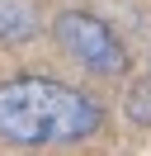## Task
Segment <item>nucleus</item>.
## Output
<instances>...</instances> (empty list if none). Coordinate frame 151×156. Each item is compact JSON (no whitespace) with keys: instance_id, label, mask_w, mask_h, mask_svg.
Returning <instances> with one entry per match:
<instances>
[{"instance_id":"1","label":"nucleus","mask_w":151,"mask_h":156,"mask_svg":"<svg viewBox=\"0 0 151 156\" xmlns=\"http://www.w3.org/2000/svg\"><path fill=\"white\" fill-rule=\"evenodd\" d=\"M99 104L85 90L61 85L52 76H14L0 85V137L24 147L80 142L99 128Z\"/></svg>"},{"instance_id":"2","label":"nucleus","mask_w":151,"mask_h":156,"mask_svg":"<svg viewBox=\"0 0 151 156\" xmlns=\"http://www.w3.org/2000/svg\"><path fill=\"white\" fill-rule=\"evenodd\" d=\"M57 43L66 48V57H76L85 71H99V76H118L128 66V52L113 38V29L104 19H94V14H85V10L57 14Z\"/></svg>"},{"instance_id":"3","label":"nucleus","mask_w":151,"mask_h":156,"mask_svg":"<svg viewBox=\"0 0 151 156\" xmlns=\"http://www.w3.org/2000/svg\"><path fill=\"white\" fill-rule=\"evenodd\" d=\"M43 29L38 0H0V43H24Z\"/></svg>"},{"instance_id":"4","label":"nucleus","mask_w":151,"mask_h":156,"mask_svg":"<svg viewBox=\"0 0 151 156\" xmlns=\"http://www.w3.org/2000/svg\"><path fill=\"white\" fill-rule=\"evenodd\" d=\"M128 114L137 118V123H151V80H142V85L132 90V99H128Z\"/></svg>"}]
</instances>
